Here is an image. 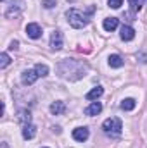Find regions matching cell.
Here are the masks:
<instances>
[{
	"label": "cell",
	"instance_id": "6da1fadb",
	"mask_svg": "<svg viewBox=\"0 0 147 148\" xmlns=\"http://www.w3.org/2000/svg\"><path fill=\"white\" fill-rule=\"evenodd\" d=\"M95 9L94 7H90L88 9V12L85 14L83 10H80V9H69L68 10V21H69V24L76 28V29H80V28H85L87 24H88V14H92Z\"/></svg>",
	"mask_w": 147,
	"mask_h": 148
},
{
	"label": "cell",
	"instance_id": "7a4b0ae2",
	"mask_svg": "<svg viewBox=\"0 0 147 148\" xmlns=\"http://www.w3.org/2000/svg\"><path fill=\"white\" fill-rule=\"evenodd\" d=\"M102 129L107 136H119L121 134V129H123V124L118 117H111V119H106L104 124H102Z\"/></svg>",
	"mask_w": 147,
	"mask_h": 148
},
{
	"label": "cell",
	"instance_id": "3957f363",
	"mask_svg": "<svg viewBox=\"0 0 147 148\" xmlns=\"http://www.w3.org/2000/svg\"><path fill=\"white\" fill-rule=\"evenodd\" d=\"M50 47L54 50H61L62 48V35L61 31H54L52 36H50Z\"/></svg>",
	"mask_w": 147,
	"mask_h": 148
},
{
	"label": "cell",
	"instance_id": "277c9868",
	"mask_svg": "<svg viewBox=\"0 0 147 148\" xmlns=\"http://www.w3.org/2000/svg\"><path fill=\"white\" fill-rule=\"evenodd\" d=\"M26 35L30 38H33V40H37V38L42 36V28L38 24H35V23H31V24L26 26Z\"/></svg>",
	"mask_w": 147,
	"mask_h": 148
},
{
	"label": "cell",
	"instance_id": "5b68a950",
	"mask_svg": "<svg viewBox=\"0 0 147 148\" xmlns=\"http://www.w3.org/2000/svg\"><path fill=\"white\" fill-rule=\"evenodd\" d=\"M73 138L76 141H87L88 140V129L87 127H76L73 131Z\"/></svg>",
	"mask_w": 147,
	"mask_h": 148
},
{
	"label": "cell",
	"instance_id": "8992f818",
	"mask_svg": "<svg viewBox=\"0 0 147 148\" xmlns=\"http://www.w3.org/2000/svg\"><path fill=\"white\" fill-rule=\"evenodd\" d=\"M38 74L37 71L33 69V71H24L23 73V76H21V79H23V84H33L35 81H37Z\"/></svg>",
	"mask_w": 147,
	"mask_h": 148
},
{
	"label": "cell",
	"instance_id": "52a82bcc",
	"mask_svg": "<svg viewBox=\"0 0 147 148\" xmlns=\"http://www.w3.org/2000/svg\"><path fill=\"white\" fill-rule=\"evenodd\" d=\"M119 36H121V40H125V41H130V40L135 38V29H133L132 26H123Z\"/></svg>",
	"mask_w": 147,
	"mask_h": 148
},
{
	"label": "cell",
	"instance_id": "ba28073f",
	"mask_svg": "<svg viewBox=\"0 0 147 148\" xmlns=\"http://www.w3.org/2000/svg\"><path fill=\"white\" fill-rule=\"evenodd\" d=\"M35 133H37V129H35L33 124H24V126H23V138H24V140L35 138Z\"/></svg>",
	"mask_w": 147,
	"mask_h": 148
},
{
	"label": "cell",
	"instance_id": "9c48e42d",
	"mask_svg": "<svg viewBox=\"0 0 147 148\" xmlns=\"http://www.w3.org/2000/svg\"><path fill=\"white\" fill-rule=\"evenodd\" d=\"M101 110H102V103L101 102H94L92 105H88L85 109V114L87 115H97V114H101Z\"/></svg>",
	"mask_w": 147,
	"mask_h": 148
},
{
	"label": "cell",
	"instance_id": "30bf717a",
	"mask_svg": "<svg viewBox=\"0 0 147 148\" xmlns=\"http://www.w3.org/2000/svg\"><path fill=\"white\" fill-rule=\"evenodd\" d=\"M104 29L106 31H114L116 28H118V19L116 17H107V19H104Z\"/></svg>",
	"mask_w": 147,
	"mask_h": 148
},
{
	"label": "cell",
	"instance_id": "8fae6325",
	"mask_svg": "<svg viewBox=\"0 0 147 148\" xmlns=\"http://www.w3.org/2000/svg\"><path fill=\"white\" fill-rule=\"evenodd\" d=\"M64 110H66L64 102H54V103L50 105V112H52L54 115H59V114H62Z\"/></svg>",
	"mask_w": 147,
	"mask_h": 148
},
{
	"label": "cell",
	"instance_id": "7c38bea8",
	"mask_svg": "<svg viewBox=\"0 0 147 148\" xmlns=\"http://www.w3.org/2000/svg\"><path fill=\"white\" fill-rule=\"evenodd\" d=\"M102 93H104V90H102L101 86H97V88L90 90V91L87 93V97H85V98H87V100H97V98H99V97H101Z\"/></svg>",
	"mask_w": 147,
	"mask_h": 148
},
{
	"label": "cell",
	"instance_id": "4fadbf2b",
	"mask_svg": "<svg viewBox=\"0 0 147 148\" xmlns=\"http://www.w3.org/2000/svg\"><path fill=\"white\" fill-rule=\"evenodd\" d=\"M17 121L24 126V124H30V121H31V114L30 110H21L19 112V115H17Z\"/></svg>",
	"mask_w": 147,
	"mask_h": 148
},
{
	"label": "cell",
	"instance_id": "5bb4252c",
	"mask_svg": "<svg viewBox=\"0 0 147 148\" xmlns=\"http://www.w3.org/2000/svg\"><path fill=\"white\" fill-rule=\"evenodd\" d=\"M123 64H125V62H123V59H121L119 55H111L109 57V66L111 67H116V69H118V67H121Z\"/></svg>",
	"mask_w": 147,
	"mask_h": 148
},
{
	"label": "cell",
	"instance_id": "9a60e30c",
	"mask_svg": "<svg viewBox=\"0 0 147 148\" xmlns=\"http://www.w3.org/2000/svg\"><path fill=\"white\" fill-rule=\"evenodd\" d=\"M135 105H137V102H135L133 98H126V100L121 102V109H123V110H133Z\"/></svg>",
	"mask_w": 147,
	"mask_h": 148
},
{
	"label": "cell",
	"instance_id": "2e32d148",
	"mask_svg": "<svg viewBox=\"0 0 147 148\" xmlns=\"http://www.w3.org/2000/svg\"><path fill=\"white\" fill-rule=\"evenodd\" d=\"M35 71H37L38 77H45V76L49 74V67H47L45 64H37V66H35Z\"/></svg>",
	"mask_w": 147,
	"mask_h": 148
},
{
	"label": "cell",
	"instance_id": "e0dca14e",
	"mask_svg": "<svg viewBox=\"0 0 147 148\" xmlns=\"http://www.w3.org/2000/svg\"><path fill=\"white\" fill-rule=\"evenodd\" d=\"M128 3H130V9L133 12H139L142 9V5H144V0H128Z\"/></svg>",
	"mask_w": 147,
	"mask_h": 148
},
{
	"label": "cell",
	"instance_id": "ac0fdd59",
	"mask_svg": "<svg viewBox=\"0 0 147 148\" xmlns=\"http://www.w3.org/2000/svg\"><path fill=\"white\" fill-rule=\"evenodd\" d=\"M9 62H10V59H9V55L3 52V53L0 55V67H2V69H3V67H7V66H9Z\"/></svg>",
	"mask_w": 147,
	"mask_h": 148
},
{
	"label": "cell",
	"instance_id": "d6986e66",
	"mask_svg": "<svg viewBox=\"0 0 147 148\" xmlns=\"http://www.w3.org/2000/svg\"><path fill=\"white\" fill-rule=\"evenodd\" d=\"M107 3H109V7H112V9H119L123 5V0H107Z\"/></svg>",
	"mask_w": 147,
	"mask_h": 148
},
{
	"label": "cell",
	"instance_id": "ffe728a7",
	"mask_svg": "<svg viewBox=\"0 0 147 148\" xmlns=\"http://www.w3.org/2000/svg\"><path fill=\"white\" fill-rule=\"evenodd\" d=\"M55 3H57V0H43V2H42V5H43L45 9H52Z\"/></svg>",
	"mask_w": 147,
	"mask_h": 148
},
{
	"label": "cell",
	"instance_id": "44dd1931",
	"mask_svg": "<svg viewBox=\"0 0 147 148\" xmlns=\"http://www.w3.org/2000/svg\"><path fill=\"white\" fill-rule=\"evenodd\" d=\"M17 45H19L17 41H12V43H10V48H12V50H16V48H17Z\"/></svg>",
	"mask_w": 147,
	"mask_h": 148
},
{
	"label": "cell",
	"instance_id": "7402d4cb",
	"mask_svg": "<svg viewBox=\"0 0 147 148\" xmlns=\"http://www.w3.org/2000/svg\"><path fill=\"white\" fill-rule=\"evenodd\" d=\"M2 148H9L7 147V143H2Z\"/></svg>",
	"mask_w": 147,
	"mask_h": 148
}]
</instances>
